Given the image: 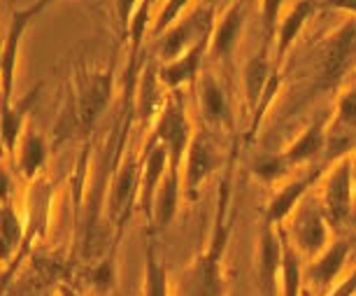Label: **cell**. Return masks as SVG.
<instances>
[{
	"instance_id": "1",
	"label": "cell",
	"mask_w": 356,
	"mask_h": 296,
	"mask_svg": "<svg viewBox=\"0 0 356 296\" xmlns=\"http://www.w3.org/2000/svg\"><path fill=\"white\" fill-rule=\"evenodd\" d=\"M228 203H231V187L228 178H224L217 198V212H214L210 240L203 254L193 259V264L186 268L179 296H226L228 280H226V250L231 240V215H228Z\"/></svg>"
},
{
	"instance_id": "2",
	"label": "cell",
	"mask_w": 356,
	"mask_h": 296,
	"mask_svg": "<svg viewBox=\"0 0 356 296\" xmlns=\"http://www.w3.org/2000/svg\"><path fill=\"white\" fill-rule=\"evenodd\" d=\"M356 61V17L349 15L338 29H333L317 47V86L321 91H335L345 82Z\"/></svg>"
},
{
	"instance_id": "3",
	"label": "cell",
	"mask_w": 356,
	"mask_h": 296,
	"mask_svg": "<svg viewBox=\"0 0 356 296\" xmlns=\"http://www.w3.org/2000/svg\"><path fill=\"white\" fill-rule=\"evenodd\" d=\"M214 22H217V12L207 5H198L186 12L184 17H179L170 29L163 31L159 40V59L161 61H172V59L182 56L184 52H189L191 47L210 42Z\"/></svg>"
},
{
	"instance_id": "4",
	"label": "cell",
	"mask_w": 356,
	"mask_h": 296,
	"mask_svg": "<svg viewBox=\"0 0 356 296\" xmlns=\"http://www.w3.org/2000/svg\"><path fill=\"white\" fill-rule=\"evenodd\" d=\"M193 131L196 129H193L189 112H186L182 93H179V89L170 91L156 114L152 140H159V143H163L168 147V152H170V164L182 166Z\"/></svg>"
},
{
	"instance_id": "5",
	"label": "cell",
	"mask_w": 356,
	"mask_h": 296,
	"mask_svg": "<svg viewBox=\"0 0 356 296\" xmlns=\"http://www.w3.org/2000/svg\"><path fill=\"white\" fill-rule=\"evenodd\" d=\"M349 154L333 161L331 171L326 173L324 187H321V210H324L331 226L345 224L354 205L356 180H354L352 157Z\"/></svg>"
},
{
	"instance_id": "6",
	"label": "cell",
	"mask_w": 356,
	"mask_h": 296,
	"mask_svg": "<svg viewBox=\"0 0 356 296\" xmlns=\"http://www.w3.org/2000/svg\"><path fill=\"white\" fill-rule=\"evenodd\" d=\"M293 215V224L284 226L286 235L291 238V243L296 245L303 257L314 259L326 250L331 243V224H328L321 205H307V208H296Z\"/></svg>"
},
{
	"instance_id": "7",
	"label": "cell",
	"mask_w": 356,
	"mask_h": 296,
	"mask_svg": "<svg viewBox=\"0 0 356 296\" xmlns=\"http://www.w3.org/2000/svg\"><path fill=\"white\" fill-rule=\"evenodd\" d=\"M221 166V154L217 152L212 136L207 131H193L191 143L186 147L182 161V182L184 194L189 198H196L200 187L207 182V178Z\"/></svg>"
},
{
	"instance_id": "8",
	"label": "cell",
	"mask_w": 356,
	"mask_h": 296,
	"mask_svg": "<svg viewBox=\"0 0 356 296\" xmlns=\"http://www.w3.org/2000/svg\"><path fill=\"white\" fill-rule=\"evenodd\" d=\"M257 287L261 296H280L282 275V228L264 224L259 233L257 259H254Z\"/></svg>"
},
{
	"instance_id": "9",
	"label": "cell",
	"mask_w": 356,
	"mask_h": 296,
	"mask_svg": "<svg viewBox=\"0 0 356 296\" xmlns=\"http://www.w3.org/2000/svg\"><path fill=\"white\" fill-rule=\"evenodd\" d=\"M33 22L24 10H17L12 15L8 36L3 40L0 49V112L12 110V93H15V79H17V65H19V52H22L24 33L29 31Z\"/></svg>"
},
{
	"instance_id": "10",
	"label": "cell",
	"mask_w": 356,
	"mask_h": 296,
	"mask_svg": "<svg viewBox=\"0 0 356 296\" xmlns=\"http://www.w3.org/2000/svg\"><path fill=\"white\" fill-rule=\"evenodd\" d=\"M352 254V240L338 238L331 240L328 247L319 257L310 259V264L303 268V282L307 280L314 292H319L321 296H328L331 289L338 285L345 264Z\"/></svg>"
},
{
	"instance_id": "11",
	"label": "cell",
	"mask_w": 356,
	"mask_h": 296,
	"mask_svg": "<svg viewBox=\"0 0 356 296\" xmlns=\"http://www.w3.org/2000/svg\"><path fill=\"white\" fill-rule=\"evenodd\" d=\"M245 24H247V0H231V3H226V10L214 22L207 54L217 59L219 63L231 65L235 49H238V42L243 38Z\"/></svg>"
},
{
	"instance_id": "12",
	"label": "cell",
	"mask_w": 356,
	"mask_h": 296,
	"mask_svg": "<svg viewBox=\"0 0 356 296\" xmlns=\"http://www.w3.org/2000/svg\"><path fill=\"white\" fill-rule=\"evenodd\" d=\"M168 166H170V152L163 143L159 140H149L147 143V152L143 159V173H140V210L145 212V217L152 221V212H154V196H156V189L163 180V175L168 173Z\"/></svg>"
},
{
	"instance_id": "13",
	"label": "cell",
	"mask_w": 356,
	"mask_h": 296,
	"mask_svg": "<svg viewBox=\"0 0 356 296\" xmlns=\"http://www.w3.org/2000/svg\"><path fill=\"white\" fill-rule=\"evenodd\" d=\"M321 173H324V168H317V171L307 173V175H303V178L289 180V182L282 185L280 189L273 194V198L268 201L264 224H270V226L284 224V221L291 217V212L300 205V201H303L307 189H310V187L321 178Z\"/></svg>"
},
{
	"instance_id": "14",
	"label": "cell",
	"mask_w": 356,
	"mask_h": 296,
	"mask_svg": "<svg viewBox=\"0 0 356 296\" xmlns=\"http://www.w3.org/2000/svg\"><path fill=\"white\" fill-rule=\"evenodd\" d=\"M321 10L319 0H296L280 19L277 33H275V65L282 68L289 49L293 47V42L298 40V36L303 33L305 24L317 15Z\"/></svg>"
},
{
	"instance_id": "15",
	"label": "cell",
	"mask_w": 356,
	"mask_h": 296,
	"mask_svg": "<svg viewBox=\"0 0 356 296\" xmlns=\"http://www.w3.org/2000/svg\"><path fill=\"white\" fill-rule=\"evenodd\" d=\"M210 49V42L191 47L182 56L172 59L159 65V79L168 91H177L186 84H196L200 77V63H203L205 54Z\"/></svg>"
},
{
	"instance_id": "16",
	"label": "cell",
	"mask_w": 356,
	"mask_h": 296,
	"mask_svg": "<svg viewBox=\"0 0 356 296\" xmlns=\"http://www.w3.org/2000/svg\"><path fill=\"white\" fill-rule=\"evenodd\" d=\"M196 91H198L200 114H203L205 124L214 126V129L231 126L233 122L231 105H228L224 86L219 84V79L214 77L212 72H200V77L196 82Z\"/></svg>"
},
{
	"instance_id": "17",
	"label": "cell",
	"mask_w": 356,
	"mask_h": 296,
	"mask_svg": "<svg viewBox=\"0 0 356 296\" xmlns=\"http://www.w3.org/2000/svg\"><path fill=\"white\" fill-rule=\"evenodd\" d=\"M184 192V182H182V166L179 164H170L168 166V173L161 180L156 196H154V212H152V221L154 228H168V224L175 219L179 208V196Z\"/></svg>"
},
{
	"instance_id": "18",
	"label": "cell",
	"mask_w": 356,
	"mask_h": 296,
	"mask_svg": "<svg viewBox=\"0 0 356 296\" xmlns=\"http://www.w3.org/2000/svg\"><path fill=\"white\" fill-rule=\"evenodd\" d=\"M275 68H277V65H275V59H270V42L264 40L259 54H254L250 61H247L245 72H243L245 100H247V112L250 114L254 112V107H257L261 93H264Z\"/></svg>"
},
{
	"instance_id": "19",
	"label": "cell",
	"mask_w": 356,
	"mask_h": 296,
	"mask_svg": "<svg viewBox=\"0 0 356 296\" xmlns=\"http://www.w3.org/2000/svg\"><path fill=\"white\" fill-rule=\"evenodd\" d=\"M140 164L136 159H129L119 168L117 178H114L112 187V217L117 221V226H124V221L129 219L131 205L136 194H140Z\"/></svg>"
},
{
	"instance_id": "20",
	"label": "cell",
	"mask_w": 356,
	"mask_h": 296,
	"mask_svg": "<svg viewBox=\"0 0 356 296\" xmlns=\"http://www.w3.org/2000/svg\"><path fill=\"white\" fill-rule=\"evenodd\" d=\"M326 138H328V119L319 117L317 122L305 126V131L282 152V157L286 159V164L291 168L303 166L326 150Z\"/></svg>"
},
{
	"instance_id": "21",
	"label": "cell",
	"mask_w": 356,
	"mask_h": 296,
	"mask_svg": "<svg viewBox=\"0 0 356 296\" xmlns=\"http://www.w3.org/2000/svg\"><path fill=\"white\" fill-rule=\"evenodd\" d=\"M282 228V275H280V296H300L303 292V264L300 254L286 235L284 226Z\"/></svg>"
},
{
	"instance_id": "22",
	"label": "cell",
	"mask_w": 356,
	"mask_h": 296,
	"mask_svg": "<svg viewBox=\"0 0 356 296\" xmlns=\"http://www.w3.org/2000/svg\"><path fill=\"white\" fill-rule=\"evenodd\" d=\"M17 152H19V171L26 180H33L40 173V168L44 166L47 161V143L44 138L35 131H24L22 138L17 143Z\"/></svg>"
},
{
	"instance_id": "23",
	"label": "cell",
	"mask_w": 356,
	"mask_h": 296,
	"mask_svg": "<svg viewBox=\"0 0 356 296\" xmlns=\"http://www.w3.org/2000/svg\"><path fill=\"white\" fill-rule=\"evenodd\" d=\"M24 235L22 219L17 217L15 208L10 203L0 205V259H5L8 254L19 245Z\"/></svg>"
},
{
	"instance_id": "24",
	"label": "cell",
	"mask_w": 356,
	"mask_h": 296,
	"mask_svg": "<svg viewBox=\"0 0 356 296\" xmlns=\"http://www.w3.org/2000/svg\"><path fill=\"white\" fill-rule=\"evenodd\" d=\"M143 296H170V282H168V271L161 264L154 247H147V266H145V289Z\"/></svg>"
},
{
	"instance_id": "25",
	"label": "cell",
	"mask_w": 356,
	"mask_h": 296,
	"mask_svg": "<svg viewBox=\"0 0 356 296\" xmlns=\"http://www.w3.org/2000/svg\"><path fill=\"white\" fill-rule=\"evenodd\" d=\"M254 175L261 180V182L266 185H277L282 180L289 178V173H291V166L286 164V159L280 154H266V157H261L254 161L252 166Z\"/></svg>"
},
{
	"instance_id": "26",
	"label": "cell",
	"mask_w": 356,
	"mask_h": 296,
	"mask_svg": "<svg viewBox=\"0 0 356 296\" xmlns=\"http://www.w3.org/2000/svg\"><path fill=\"white\" fill-rule=\"evenodd\" d=\"M280 89H282V68H275L270 79H268L264 93H261L257 107H254L252 117H250V131H247V138H250V140L257 136L259 126H261V122H264V117L268 114V110H270V103L275 100V96L280 93Z\"/></svg>"
},
{
	"instance_id": "27",
	"label": "cell",
	"mask_w": 356,
	"mask_h": 296,
	"mask_svg": "<svg viewBox=\"0 0 356 296\" xmlns=\"http://www.w3.org/2000/svg\"><path fill=\"white\" fill-rule=\"evenodd\" d=\"M193 0H163L161 8L154 12V22H152V38H159L161 33L168 31L170 26L177 22L179 17H184L189 12Z\"/></svg>"
},
{
	"instance_id": "28",
	"label": "cell",
	"mask_w": 356,
	"mask_h": 296,
	"mask_svg": "<svg viewBox=\"0 0 356 296\" xmlns=\"http://www.w3.org/2000/svg\"><path fill=\"white\" fill-rule=\"evenodd\" d=\"M333 124L356 133V86L347 89L338 100H335V119H333Z\"/></svg>"
},
{
	"instance_id": "29",
	"label": "cell",
	"mask_w": 356,
	"mask_h": 296,
	"mask_svg": "<svg viewBox=\"0 0 356 296\" xmlns=\"http://www.w3.org/2000/svg\"><path fill=\"white\" fill-rule=\"evenodd\" d=\"M282 8L284 0H261V24H264V40L266 42H275V33H277Z\"/></svg>"
},
{
	"instance_id": "30",
	"label": "cell",
	"mask_w": 356,
	"mask_h": 296,
	"mask_svg": "<svg viewBox=\"0 0 356 296\" xmlns=\"http://www.w3.org/2000/svg\"><path fill=\"white\" fill-rule=\"evenodd\" d=\"M91 285L96 289L98 294H107L112 292L114 285H117V268H114V261L112 259H105L93 268L91 273Z\"/></svg>"
},
{
	"instance_id": "31",
	"label": "cell",
	"mask_w": 356,
	"mask_h": 296,
	"mask_svg": "<svg viewBox=\"0 0 356 296\" xmlns=\"http://www.w3.org/2000/svg\"><path fill=\"white\" fill-rule=\"evenodd\" d=\"M140 0H117V15H119V24H122V31L126 36V31H129V24L133 19V12L138 10Z\"/></svg>"
},
{
	"instance_id": "32",
	"label": "cell",
	"mask_w": 356,
	"mask_h": 296,
	"mask_svg": "<svg viewBox=\"0 0 356 296\" xmlns=\"http://www.w3.org/2000/svg\"><path fill=\"white\" fill-rule=\"evenodd\" d=\"M319 3H321V8L347 12V15L356 17V0H319Z\"/></svg>"
},
{
	"instance_id": "33",
	"label": "cell",
	"mask_w": 356,
	"mask_h": 296,
	"mask_svg": "<svg viewBox=\"0 0 356 296\" xmlns=\"http://www.w3.org/2000/svg\"><path fill=\"white\" fill-rule=\"evenodd\" d=\"M54 3H58V0H33L29 8H22V10L26 12V15H29L31 22H38V17L42 15L47 8H51Z\"/></svg>"
},
{
	"instance_id": "34",
	"label": "cell",
	"mask_w": 356,
	"mask_h": 296,
	"mask_svg": "<svg viewBox=\"0 0 356 296\" xmlns=\"http://www.w3.org/2000/svg\"><path fill=\"white\" fill-rule=\"evenodd\" d=\"M10 194H12L10 173L5 171V168H0V205L10 203Z\"/></svg>"
},
{
	"instance_id": "35",
	"label": "cell",
	"mask_w": 356,
	"mask_h": 296,
	"mask_svg": "<svg viewBox=\"0 0 356 296\" xmlns=\"http://www.w3.org/2000/svg\"><path fill=\"white\" fill-rule=\"evenodd\" d=\"M219 0H200V5H207V8H217Z\"/></svg>"
},
{
	"instance_id": "36",
	"label": "cell",
	"mask_w": 356,
	"mask_h": 296,
	"mask_svg": "<svg viewBox=\"0 0 356 296\" xmlns=\"http://www.w3.org/2000/svg\"><path fill=\"white\" fill-rule=\"evenodd\" d=\"M8 154V147H5V143H3V138H0V161H3V157Z\"/></svg>"
},
{
	"instance_id": "37",
	"label": "cell",
	"mask_w": 356,
	"mask_h": 296,
	"mask_svg": "<svg viewBox=\"0 0 356 296\" xmlns=\"http://www.w3.org/2000/svg\"><path fill=\"white\" fill-rule=\"evenodd\" d=\"M349 157H352V168H354V180H356V147H354V152L349 154Z\"/></svg>"
},
{
	"instance_id": "38",
	"label": "cell",
	"mask_w": 356,
	"mask_h": 296,
	"mask_svg": "<svg viewBox=\"0 0 356 296\" xmlns=\"http://www.w3.org/2000/svg\"><path fill=\"white\" fill-rule=\"evenodd\" d=\"M224 3H231V0H224Z\"/></svg>"
}]
</instances>
